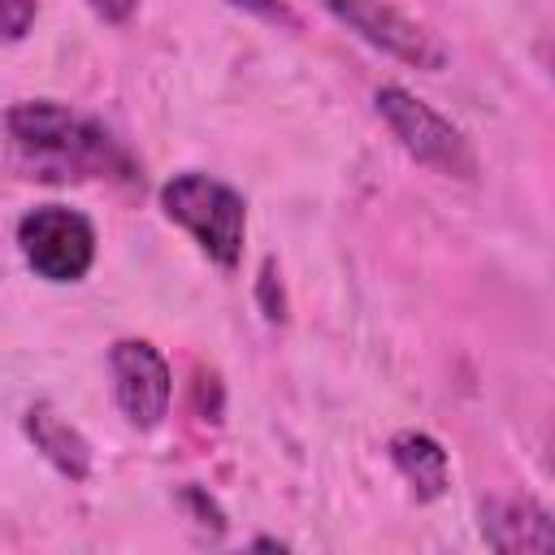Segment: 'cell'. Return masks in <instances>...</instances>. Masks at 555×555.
Returning <instances> with one entry per match:
<instances>
[{
  "mask_svg": "<svg viewBox=\"0 0 555 555\" xmlns=\"http://www.w3.org/2000/svg\"><path fill=\"white\" fill-rule=\"evenodd\" d=\"M321 4H325L347 30H356L369 48H377V52H386V56L412 65V69L438 74V69H447V61H451L447 43H442L429 26H421L416 17H408L403 9H395L390 0H321Z\"/></svg>",
  "mask_w": 555,
  "mask_h": 555,
  "instance_id": "5b68a950",
  "label": "cell"
},
{
  "mask_svg": "<svg viewBox=\"0 0 555 555\" xmlns=\"http://www.w3.org/2000/svg\"><path fill=\"white\" fill-rule=\"evenodd\" d=\"M273 282H278V278H273V260H264V273H260V295H273ZM278 299H282V295H278ZM264 317H269V321H282V308H278V304H269V312H264Z\"/></svg>",
  "mask_w": 555,
  "mask_h": 555,
  "instance_id": "4fadbf2b",
  "label": "cell"
},
{
  "mask_svg": "<svg viewBox=\"0 0 555 555\" xmlns=\"http://www.w3.org/2000/svg\"><path fill=\"white\" fill-rule=\"evenodd\" d=\"M546 464H551V473H555V438H551V455H546Z\"/></svg>",
  "mask_w": 555,
  "mask_h": 555,
  "instance_id": "9a60e30c",
  "label": "cell"
},
{
  "mask_svg": "<svg viewBox=\"0 0 555 555\" xmlns=\"http://www.w3.org/2000/svg\"><path fill=\"white\" fill-rule=\"evenodd\" d=\"M22 425H26V438L35 442V451H39L61 477H69V481H87V477H91L95 451H91L87 434H82L69 416H61L48 399H35V403L26 408V416H22Z\"/></svg>",
  "mask_w": 555,
  "mask_h": 555,
  "instance_id": "ba28073f",
  "label": "cell"
},
{
  "mask_svg": "<svg viewBox=\"0 0 555 555\" xmlns=\"http://www.w3.org/2000/svg\"><path fill=\"white\" fill-rule=\"evenodd\" d=\"M91 4V13L95 17H104V22H130L134 17V9H139V0H87Z\"/></svg>",
  "mask_w": 555,
  "mask_h": 555,
  "instance_id": "7c38bea8",
  "label": "cell"
},
{
  "mask_svg": "<svg viewBox=\"0 0 555 555\" xmlns=\"http://www.w3.org/2000/svg\"><path fill=\"white\" fill-rule=\"evenodd\" d=\"M160 208L173 225H182L195 238V247L212 264L238 269L243 243H247V199L230 182L199 169L173 173L160 186Z\"/></svg>",
  "mask_w": 555,
  "mask_h": 555,
  "instance_id": "7a4b0ae2",
  "label": "cell"
},
{
  "mask_svg": "<svg viewBox=\"0 0 555 555\" xmlns=\"http://www.w3.org/2000/svg\"><path fill=\"white\" fill-rule=\"evenodd\" d=\"M538 56H542V65H546V74L555 78V43H538Z\"/></svg>",
  "mask_w": 555,
  "mask_h": 555,
  "instance_id": "5bb4252c",
  "label": "cell"
},
{
  "mask_svg": "<svg viewBox=\"0 0 555 555\" xmlns=\"http://www.w3.org/2000/svg\"><path fill=\"white\" fill-rule=\"evenodd\" d=\"M386 455L395 464V473L412 486V494L421 503H434L447 494L451 486V460L442 451V442L425 429H399L390 442H386Z\"/></svg>",
  "mask_w": 555,
  "mask_h": 555,
  "instance_id": "9c48e42d",
  "label": "cell"
},
{
  "mask_svg": "<svg viewBox=\"0 0 555 555\" xmlns=\"http://www.w3.org/2000/svg\"><path fill=\"white\" fill-rule=\"evenodd\" d=\"M95 225L65 204H35L17 217V251L26 269L52 286L82 282L95 264Z\"/></svg>",
  "mask_w": 555,
  "mask_h": 555,
  "instance_id": "277c9868",
  "label": "cell"
},
{
  "mask_svg": "<svg viewBox=\"0 0 555 555\" xmlns=\"http://www.w3.org/2000/svg\"><path fill=\"white\" fill-rule=\"evenodd\" d=\"M373 108L386 121V130L395 134V143L416 165H425L442 178H455V182H473L481 173V160H477V147L468 143V134L447 113H438L434 104L412 95L408 87H399V82L377 87Z\"/></svg>",
  "mask_w": 555,
  "mask_h": 555,
  "instance_id": "3957f363",
  "label": "cell"
},
{
  "mask_svg": "<svg viewBox=\"0 0 555 555\" xmlns=\"http://www.w3.org/2000/svg\"><path fill=\"white\" fill-rule=\"evenodd\" d=\"M108 377L113 403L130 429H156L173 403V373L169 360L147 338H117L108 347Z\"/></svg>",
  "mask_w": 555,
  "mask_h": 555,
  "instance_id": "8992f818",
  "label": "cell"
},
{
  "mask_svg": "<svg viewBox=\"0 0 555 555\" xmlns=\"http://www.w3.org/2000/svg\"><path fill=\"white\" fill-rule=\"evenodd\" d=\"M9 165L35 182H139L130 147L95 117L56 100H17L4 108Z\"/></svg>",
  "mask_w": 555,
  "mask_h": 555,
  "instance_id": "6da1fadb",
  "label": "cell"
},
{
  "mask_svg": "<svg viewBox=\"0 0 555 555\" xmlns=\"http://www.w3.org/2000/svg\"><path fill=\"white\" fill-rule=\"evenodd\" d=\"M0 13H4V43H22L26 30L35 26L39 0H0Z\"/></svg>",
  "mask_w": 555,
  "mask_h": 555,
  "instance_id": "8fae6325",
  "label": "cell"
},
{
  "mask_svg": "<svg viewBox=\"0 0 555 555\" xmlns=\"http://www.w3.org/2000/svg\"><path fill=\"white\" fill-rule=\"evenodd\" d=\"M490 551H555V516L525 494H490L477 507Z\"/></svg>",
  "mask_w": 555,
  "mask_h": 555,
  "instance_id": "52a82bcc",
  "label": "cell"
},
{
  "mask_svg": "<svg viewBox=\"0 0 555 555\" xmlns=\"http://www.w3.org/2000/svg\"><path fill=\"white\" fill-rule=\"evenodd\" d=\"M225 4H230V9H243V13L260 17V22H269V26H278V30H304L299 13H295L291 4H282V0H225Z\"/></svg>",
  "mask_w": 555,
  "mask_h": 555,
  "instance_id": "30bf717a",
  "label": "cell"
}]
</instances>
